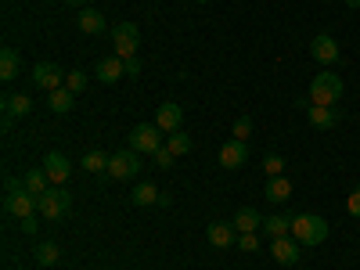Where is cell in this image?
Wrapping results in <instances>:
<instances>
[{
	"instance_id": "obj_1",
	"label": "cell",
	"mask_w": 360,
	"mask_h": 270,
	"mask_svg": "<svg viewBox=\"0 0 360 270\" xmlns=\"http://www.w3.org/2000/svg\"><path fill=\"white\" fill-rule=\"evenodd\" d=\"M292 238L299 245H324L328 242V220L317 213H299V217H292Z\"/></svg>"
},
{
	"instance_id": "obj_2",
	"label": "cell",
	"mask_w": 360,
	"mask_h": 270,
	"mask_svg": "<svg viewBox=\"0 0 360 270\" xmlns=\"http://www.w3.org/2000/svg\"><path fill=\"white\" fill-rule=\"evenodd\" d=\"M342 79H339V72H332V69H324V72H317L314 79H310V105H328V108H335L339 105V98H342Z\"/></svg>"
},
{
	"instance_id": "obj_3",
	"label": "cell",
	"mask_w": 360,
	"mask_h": 270,
	"mask_svg": "<svg viewBox=\"0 0 360 270\" xmlns=\"http://www.w3.org/2000/svg\"><path fill=\"white\" fill-rule=\"evenodd\" d=\"M37 209H40V217L44 220H65L69 217V209H72V195L65 191V188H51L47 195H40L37 198Z\"/></svg>"
},
{
	"instance_id": "obj_4",
	"label": "cell",
	"mask_w": 360,
	"mask_h": 270,
	"mask_svg": "<svg viewBox=\"0 0 360 270\" xmlns=\"http://www.w3.org/2000/svg\"><path fill=\"white\" fill-rule=\"evenodd\" d=\"M112 44H115V54L123 58H137V44H141V29H137V22H119V25H112Z\"/></svg>"
},
{
	"instance_id": "obj_5",
	"label": "cell",
	"mask_w": 360,
	"mask_h": 270,
	"mask_svg": "<svg viewBox=\"0 0 360 270\" xmlns=\"http://www.w3.org/2000/svg\"><path fill=\"white\" fill-rule=\"evenodd\" d=\"M159 148H162V130H159L155 123L134 127V134H130V152H137V155H155Z\"/></svg>"
},
{
	"instance_id": "obj_6",
	"label": "cell",
	"mask_w": 360,
	"mask_h": 270,
	"mask_svg": "<svg viewBox=\"0 0 360 270\" xmlns=\"http://www.w3.org/2000/svg\"><path fill=\"white\" fill-rule=\"evenodd\" d=\"M4 209H8V217H15V220H25V217L40 213V209H37V195H29L25 184L18 191H8L4 195Z\"/></svg>"
},
{
	"instance_id": "obj_7",
	"label": "cell",
	"mask_w": 360,
	"mask_h": 270,
	"mask_svg": "<svg viewBox=\"0 0 360 270\" xmlns=\"http://www.w3.org/2000/svg\"><path fill=\"white\" fill-rule=\"evenodd\" d=\"M310 58L317 65H339V40L335 37H328V33H317L314 40H310Z\"/></svg>"
},
{
	"instance_id": "obj_8",
	"label": "cell",
	"mask_w": 360,
	"mask_h": 270,
	"mask_svg": "<svg viewBox=\"0 0 360 270\" xmlns=\"http://www.w3.org/2000/svg\"><path fill=\"white\" fill-rule=\"evenodd\" d=\"M137 169H141V155L137 152H115L112 159H108V176L112 180H130V176H137Z\"/></svg>"
},
{
	"instance_id": "obj_9",
	"label": "cell",
	"mask_w": 360,
	"mask_h": 270,
	"mask_svg": "<svg viewBox=\"0 0 360 270\" xmlns=\"http://www.w3.org/2000/svg\"><path fill=\"white\" fill-rule=\"evenodd\" d=\"M33 83H37L40 90H47V94H51V90L65 86V72L58 69L54 62H37V65H33Z\"/></svg>"
},
{
	"instance_id": "obj_10",
	"label": "cell",
	"mask_w": 360,
	"mask_h": 270,
	"mask_svg": "<svg viewBox=\"0 0 360 270\" xmlns=\"http://www.w3.org/2000/svg\"><path fill=\"white\" fill-rule=\"evenodd\" d=\"M44 173L51 176V184H54V188H65V180L72 176V162H69L62 152H47V159H44Z\"/></svg>"
},
{
	"instance_id": "obj_11",
	"label": "cell",
	"mask_w": 360,
	"mask_h": 270,
	"mask_svg": "<svg viewBox=\"0 0 360 270\" xmlns=\"http://www.w3.org/2000/svg\"><path fill=\"white\" fill-rule=\"evenodd\" d=\"M270 256H274L281 266H295L299 263V256H303V245L295 242V238H274V242H270Z\"/></svg>"
},
{
	"instance_id": "obj_12",
	"label": "cell",
	"mask_w": 360,
	"mask_h": 270,
	"mask_svg": "<svg viewBox=\"0 0 360 270\" xmlns=\"http://www.w3.org/2000/svg\"><path fill=\"white\" fill-rule=\"evenodd\" d=\"M249 162V144L245 141H227L220 148V166L224 169H242Z\"/></svg>"
},
{
	"instance_id": "obj_13",
	"label": "cell",
	"mask_w": 360,
	"mask_h": 270,
	"mask_svg": "<svg viewBox=\"0 0 360 270\" xmlns=\"http://www.w3.org/2000/svg\"><path fill=\"white\" fill-rule=\"evenodd\" d=\"M94 72H98V79H101L105 86H112V83H119V79L127 76V62H123L119 54H112V58H101Z\"/></svg>"
},
{
	"instance_id": "obj_14",
	"label": "cell",
	"mask_w": 360,
	"mask_h": 270,
	"mask_svg": "<svg viewBox=\"0 0 360 270\" xmlns=\"http://www.w3.org/2000/svg\"><path fill=\"white\" fill-rule=\"evenodd\" d=\"M180 123H184V112H180V105H173V101L159 105V112H155V127H159L162 134H176Z\"/></svg>"
},
{
	"instance_id": "obj_15",
	"label": "cell",
	"mask_w": 360,
	"mask_h": 270,
	"mask_svg": "<svg viewBox=\"0 0 360 270\" xmlns=\"http://www.w3.org/2000/svg\"><path fill=\"white\" fill-rule=\"evenodd\" d=\"M209 245L213 249H231V245H238V231H234V224H209Z\"/></svg>"
},
{
	"instance_id": "obj_16",
	"label": "cell",
	"mask_w": 360,
	"mask_h": 270,
	"mask_svg": "<svg viewBox=\"0 0 360 270\" xmlns=\"http://www.w3.org/2000/svg\"><path fill=\"white\" fill-rule=\"evenodd\" d=\"M307 119H310V127H314V130H332V127L339 123V108L314 105V108H307Z\"/></svg>"
},
{
	"instance_id": "obj_17",
	"label": "cell",
	"mask_w": 360,
	"mask_h": 270,
	"mask_svg": "<svg viewBox=\"0 0 360 270\" xmlns=\"http://www.w3.org/2000/svg\"><path fill=\"white\" fill-rule=\"evenodd\" d=\"M231 224H234V231H238V234H252V231H259V227H263V217L256 213L252 205H242V209L234 213V220H231Z\"/></svg>"
},
{
	"instance_id": "obj_18",
	"label": "cell",
	"mask_w": 360,
	"mask_h": 270,
	"mask_svg": "<svg viewBox=\"0 0 360 270\" xmlns=\"http://www.w3.org/2000/svg\"><path fill=\"white\" fill-rule=\"evenodd\" d=\"M270 242L274 238H285V234H292V217L288 213H274V217H263V227H259Z\"/></svg>"
},
{
	"instance_id": "obj_19",
	"label": "cell",
	"mask_w": 360,
	"mask_h": 270,
	"mask_svg": "<svg viewBox=\"0 0 360 270\" xmlns=\"http://www.w3.org/2000/svg\"><path fill=\"white\" fill-rule=\"evenodd\" d=\"M105 29H108V22H105L101 11H94V8H83V11H79V33L98 37V33H105Z\"/></svg>"
},
{
	"instance_id": "obj_20",
	"label": "cell",
	"mask_w": 360,
	"mask_h": 270,
	"mask_svg": "<svg viewBox=\"0 0 360 270\" xmlns=\"http://www.w3.org/2000/svg\"><path fill=\"white\" fill-rule=\"evenodd\" d=\"M266 202H274V205H285L292 198V184H288V176H270L266 180Z\"/></svg>"
},
{
	"instance_id": "obj_21",
	"label": "cell",
	"mask_w": 360,
	"mask_h": 270,
	"mask_svg": "<svg viewBox=\"0 0 360 270\" xmlns=\"http://www.w3.org/2000/svg\"><path fill=\"white\" fill-rule=\"evenodd\" d=\"M22 184H25V191H29V195H37V198H40V195H47V191H51V176H47V173H44V166H40V169H29V173L22 176Z\"/></svg>"
},
{
	"instance_id": "obj_22",
	"label": "cell",
	"mask_w": 360,
	"mask_h": 270,
	"mask_svg": "<svg viewBox=\"0 0 360 270\" xmlns=\"http://www.w3.org/2000/svg\"><path fill=\"white\" fill-rule=\"evenodd\" d=\"M47 105H51L58 115H65V112H72L76 94H72V90H65V86H58V90H51V94H47Z\"/></svg>"
},
{
	"instance_id": "obj_23",
	"label": "cell",
	"mask_w": 360,
	"mask_h": 270,
	"mask_svg": "<svg viewBox=\"0 0 360 270\" xmlns=\"http://www.w3.org/2000/svg\"><path fill=\"white\" fill-rule=\"evenodd\" d=\"M15 76H18V51L15 47H4V51H0V79L11 83Z\"/></svg>"
},
{
	"instance_id": "obj_24",
	"label": "cell",
	"mask_w": 360,
	"mask_h": 270,
	"mask_svg": "<svg viewBox=\"0 0 360 270\" xmlns=\"http://www.w3.org/2000/svg\"><path fill=\"white\" fill-rule=\"evenodd\" d=\"M108 159H112V155H105V152H98V148H94V152L83 155L79 166H83L86 173H108Z\"/></svg>"
},
{
	"instance_id": "obj_25",
	"label": "cell",
	"mask_w": 360,
	"mask_h": 270,
	"mask_svg": "<svg viewBox=\"0 0 360 270\" xmlns=\"http://www.w3.org/2000/svg\"><path fill=\"white\" fill-rule=\"evenodd\" d=\"M166 148H169L173 155H188V152H191V134H184V130L166 134Z\"/></svg>"
},
{
	"instance_id": "obj_26",
	"label": "cell",
	"mask_w": 360,
	"mask_h": 270,
	"mask_svg": "<svg viewBox=\"0 0 360 270\" xmlns=\"http://www.w3.org/2000/svg\"><path fill=\"white\" fill-rule=\"evenodd\" d=\"M159 188L155 184H137V191H134V205H159Z\"/></svg>"
},
{
	"instance_id": "obj_27",
	"label": "cell",
	"mask_w": 360,
	"mask_h": 270,
	"mask_svg": "<svg viewBox=\"0 0 360 270\" xmlns=\"http://www.w3.org/2000/svg\"><path fill=\"white\" fill-rule=\"evenodd\" d=\"M4 108L11 115H29L33 112V101H29V94H11V98H4Z\"/></svg>"
},
{
	"instance_id": "obj_28",
	"label": "cell",
	"mask_w": 360,
	"mask_h": 270,
	"mask_svg": "<svg viewBox=\"0 0 360 270\" xmlns=\"http://www.w3.org/2000/svg\"><path fill=\"white\" fill-rule=\"evenodd\" d=\"M58 259H62V249H58L54 242H44V245H37V263H40V266H54Z\"/></svg>"
},
{
	"instance_id": "obj_29",
	"label": "cell",
	"mask_w": 360,
	"mask_h": 270,
	"mask_svg": "<svg viewBox=\"0 0 360 270\" xmlns=\"http://www.w3.org/2000/svg\"><path fill=\"white\" fill-rule=\"evenodd\" d=\"M231 134H234V141H249L252 137V115H238Z\"/></svg>"
},
{
	"instance_id": "obj_30",
	"label": "cell",
	"mask_w": 360,
	"mask_h": 270,
	"mask_svg": "<svg viewBox=\"0 0 360 270\" xmlns=\"http://www.w3.org/2000/svg\"><path fill=\"white\" fill-rule=\"evenodd\" d=\"M65 90H72V94H83V90H86V72H83V69H72V72L65 76Z\"/></svg>"
},
{
	"instance_id": "obj_31",
	"label": "cell",
	"mask_w": 360,
	"mask_h": 270,
	"mask_svg": "<svg viewBox=\"0 0 360 270\" xmlns=\"http://www.w3.org/2000/svg\"><path fill=\"white\" fill-rule=\"evenodd\" d=\"M263 173L266 176H285V159L281 155H266L263 159Z\"/></svg>"
},
{
	"instance_id": "obj_32",
	"label": "cell",
	"mask_w": 360,
	"mask_h": 270,
	"mask_svg": "<svg viewBox=\"0 0 360 270\" xmlns=\"http://www.w3.org/2000/svg\"><path fill=\"white\" fill-rule=\"evenodd\" d=\"M238 249H242V252H256V249H259L256 231H252V234H238Z\"/></svg>"
},
{
	"instance_id": "obj_33",
	"label": "cell",
	"mask_w": 360,
	"mask_h": 270,
	"mask_svg": "<svg viewBox=\"0 0 360 270\" xmlns=\"http://www.w3.org/2000/svg\"><path fill=\"white\" fill-rule=\"evenodd\" d=\"M346 209H349V217H356V220H360V184L346 195Z\"/></svg>"
},
{
	"instance_id": "obj_34",
	"label": "cell",
	"mask_w": 360,
	"mask_h": 270,
	"mask_svg": "<svg viewBox=\"0 0 360 270\" xmlns=\"http://www.w3.org/2000/svg\"><path fill=\"white\" fill-rule=\"evenodd\" d=\"M152 159H155V166H159V169H169V166H173V159H176V155H173V152H169V148H159V152H155V155H152Z\"/></svg>"
},
{
	"instance_id": "obj_35",
	"label": "cell",
	"mask_w": 360,
	"mask_h": 270,
	"mask_svg": "<svg viewBox=\"0 0 360 270\" xmlns=\"http://www.w3.org/2000/svg\"><path fill=\"white\" fill-rule=\"evenodd\" d=\"M18 224H22V231H25V234H37V231H40L37 217H25V220H18Z\"/></svg>"
},
{
	"instance_id": "obj_36",
	"label": "cell",
	"mask_w": 360,
	"mask_h": 270,
	"mask_svg": "<svg viewBox=\"0 0 360 270\" xmlns=\"http://www.w3.org/2000/svg\"><path fill=\"white\" fill-rule=\"evenodd\" d=\"M141 72V58H127V76H137Z\"/></svg>"
},
{
	"instance_id": "obj_37",
	"label": "cell",
	"mask_w": 360,
	"mask_h": 270,
	"mask_svg": "<svg viewBox=\"0 0 360 270\" xmlns=\"http://www.w3.org/2000/svg\"><path fill=\"white\" fill-rule=\"evenodd\" d=\"M18 188H22V184H18L15 176H8V180H4V191H18Z\"/></svg>"
},
{
	"instance_id": "obj_38",
	"label": "cell",
	"mask_w": 360,
	"mask_h": 270,
	"mask_svg": "<svg viewBox=\"0 0 360 270\" xmlns=\"http://www.w3.org/2000/svg\"><path fill=\"white\" fill-rule=\"evenodd\" d=\"M65 4H69V8H79V11H83V0H65Z\"/></svg>"
},
{
	"instance_id": "obj_39",
	"label": "cell",
	"mask_w": 360,
	"mask_h": 270,
	"mask_svg": "<svg viewBox=\"0 0 360 270\" xmlns=\"http://www.w3.org/2000/svg\"><path fill=\"white\" fill-rule=\"evenodd\" d=\"M346 4H349V8H360V0H346Z\"/></svg>"
},
{
	"instance_id": "obj_40",
	"label": "cell",
	"mask_w": 360,
	"mask_h": 270,
	"mask_svg": "<svg viewBox=\"0 0 360 270\" xmlns=\"http://www.w3.org/2000/svg\"><path fill=\"white\" fill-rule=\"evenodd\" d=\"M198 4H209V0H198Z\"/></svg>"
}]
</instances>
